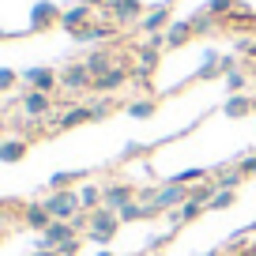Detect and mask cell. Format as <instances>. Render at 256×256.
Masks as SVG:
<instances>
[{"label":"cell","instance_id":"obj_1","mask_svg":"<svg viewBox=\"0 0 256 256\" xmlns=\"http://www.w3.org/2000/svg\"><path fill=\"white\" fill-rule=\"evenodd\" d=\"M120 215L117 211H110V208H98V211H90V222H87V241H94V245H110L113 238L120 234Z\"/></svg>","mask_w":256,"mask_h":256},{"label":"cell","instance_id":"obj_2","mask_svg":"<svg viewBox=\"0 0 256 256\" xmlns=\"http://www.w3.org/2000/svg\"><path fill=\"white\" fill-rule=\"evenodd\" d=\"M42 204H46V211L53 215V222H72V218L83 211V208H80V196H76L72 188H56V192H49Z\"/></svg>","mask_w":256,"mask_h":256},{"label":"cell","instance_id":"obj_3","mask_svg":"<svg viewBox=\"0 0 256 256\" xmlns=\"http://www.w3.org/2000/svg\"><path fill=\"white\" fill-rule=\"evenodd\" d=\"M60 87L68 90V94H83V90H94V76L87 72L83 60H76V64H68L60 72Z\"/></svg>","mask_w":256,"mask_h":256},{"label":"cell","instance_id":"obj_4","mask_svg":"<svg viewBox=\"0 0 256 256\" xmlns=\"http://www.w3.org/2000/svg\"><path fill=\"white\" fill-rule=\"evenodd\" d=\"M128 83H132V72H128V64L120 60V64H113L106 76H98V80H94V90L102 98H110V94H117V90H124Z\"/></svg>","mask_w":256,"mask_h":256},{"label":"cell","instance_id":"obj_5","mask_svg":"<svg viewBox=\"0 0 256 256\" xmlns=\"http://www.w3.org/2000/svg\"><path fill=\"white\" fill-rule=\"evenodd\" d=\"M102 12L117 26H128V23H140V19H144V4H140V0H110Z\"/></svg>","mask_w":256,"mask_h":256},{"label":"cell","instance_id":"obj_6","mask_svg":"<svg viewBox=\"0 0 256 256\" xmlns=\"http://www.w3.org/2000/svg\"><path fill=\"white\" fill-rule=\"evenodd\" d=\"M23 83H26V90L53 94V90L60 87V76H56L53 68H26V72H23Z\"/></svg>","mask_w":256,"mask_h":256},{"label":"cell","instance_id":"obj_7","mask_svg":"<svg viewBox=\"0 0 256 256\" xmlns=\"http://www.w3.org/2000/svg\"><path fill=\"white\" fill-rule=\"evenodd\" d=\"M19 110H23L26 117L42 120V117H49V110H53V94H42V90H23V98H19Z\"/></svg>","mask_w":256,"mask_h":256},{"label":"cell","instance_id":"obj_8","mask_svg":"<svg viewBox=\"0 0 256 256\" xmlns=\"http://www.w3.org/2000/svg\"><path fill=\"white\" fill-rule=\"evenodd\" d=\"M140 192L132 188L128 181H117V184H110V188H102V208H110V211H120L124 204H132Z\"/></svg>","mask_w":256,"mask_h":256},{"label":"cell","instance_id":"obj_9","mask_svg":"<svg viewBox=\"0 0 256 256\" xmlns=\"http://www.w3.org/2000/svg\"><path fill=\"white\" fill-rule=\"evenodd\" d=\"M72 238H83V234H76L72 222H53V226H49V230L38 238V248H53V252H56L64 241H72Z\"/></svg>","mask_w":256,"mask_h":256},{"label":"cell","instance_id":"obj_10","mask_svg":"<svg viewBox=\"0 0 256 256\" xmlns=\"http://www.w3.org/2000/svg\"><path fill=\"white\" fill-rule=\"evenodd\" d=\"M154 204H158L162 211H177V208H184V204H188V188H184V184L166 181V184L158 188V196H154Z\"/></svg>","mask_w":256,"mask_h":256},{"label":"cell","instance_id":"obj_11","mask_svg":"<svg viewBox=\"0 0 256 256\" xmlns=\"http://www.w3.org/2000/svg\"><path fill=\"white\" fill-rule=\"evenodd\" d=\"M60 16L64 12L56 8L53 0H42V4H34V12H30V30H49L53 23H60Z\"/></svg>","mask_w":256,"mask_h":256},{"label":"cell","instance_id":"obj_12","mask_svg":"<svg viewBox=\"0 0 256 256\" xmlns=\"http://www.w3.org/2000/svg\"><path fill=\"white\" fill-rule=\"evenodd\" d=\"M170 23H174V16H170V4H158V8H151L144 19H140V30H144V34H166Z\"/></svg>","mask_w":256,"mask_h":256},{"label":"cell","instance_id":"obj_13","mask_svg":"<svg viewBox=\"0 0 256 256\" xmlns=\"http://www.w3.org/2000/svg\"><path fill=\"white\" fill-rule=\"evenodd\" d=\"M23 222H26V230L46 234L49 226H53V215L46 211V204H42V200H34V204H26V208H23Z\"/></svg>","mask_w":256,"mask_h":256},{"label":"cell","instance_id":"obj_14","mask_svg":"<svg viewBox=\"0 0 256 256\" xmlns=\"http://www.w3.org/2000/svg\"><path fill=\"white\" fill-rule=\"evenodd\" d=\"M72 38L87 42V46H94V42H110V38H117V23H90V26H83V30H76Z\"/></svg>","mask_w":256,"mask_h":256},{"label":"cell","instance_id":"obj_15","mask_svg":"<svg viewBox=\"0 0 256 256\" xmlns=\"http://www.w3.org/2000/svg\"><path fill=\"white\" fill-rule=\"evenodd\" d=\"M90 12H94V8H87V4H76V8H68V12L60 16V26H64L68 34L83 30V26H90V19H94Z\"/></svg>","mask_w":256,"mask_h":256},{"label":"cell","instance_id":"obj_16","mask_svg":"<svg viewBox=\"0 0 256 256\" xmlns=\"http://www.w3.org/2000/svg\"><path fill=\"white\" fill-rule=\"evenodd\" d=\"M192 38H196V34H192L188 19H174V23L166 26V49H181V46H188Z\"/></svg>","mask_w":256,"mask_h":256},{"label":"cell","instance_id":"obj_17","mask_svg":"<svg viewBox=\"0 0 256 256\" xmlns=\"http://www.w3.org/2000/svg\"><path fill=\"white\" fill-rule=\"evenodd\" d=\"M252 110H256V98H252V94H230V98L222 102V113H226L230 120H241V117H248Z\"/></svg>","mask_w":256,"mask_h":256},{"label":"cell","instance_id":"obj_18","mask_svg":"<svg viewBox=\"0 0 256 256\" xmlns=\"http://www.w3.org/2000/svg\"><path fill=\"white\" fill-rule=\"evenodd\" d=\"M83 64H87V72L98 80V76H106L113 64H120V60L113 56V49H94V53H87V60H83Z\"/></svg>","mask_w":256,"mask_h":256},{"label":"cell","instance_id":"obj_19","mask_svg":"<svg viewBox=\"0 0 256 256\" xmlns=\"http://www.w3.org/2000/svg\"><path fill=\"white\" fill-rule=\"evenodd\" d=\"M26 151H30V140H0V162H4V166L23 162Z\"/></svg>","mask_w":256,"mask_h":256},{"label":"cell","instance_id":"obj_20","mask_svg":"<svg viewBox=\"0 0 256 256\" xmlns=\"http://www.w3.org/2000/svg\"><path fill=\"white\" fill-rule=\"evenodd\" d=\"M90 120V106H72L68 113H60V117L53 120V128L56 132H68V128H80V124H87Z\"/></svg>","mask_w":256,"mask_h":256},{"label":"cell","instance_id":"obj_21","mask_svg":"<svg viewBox=\"0 0 256 256\" xmlns=\"http://www.w3.org/2000/svg\"><path fill=\"white\" fill-rule=\"evenodd\" d=\"M204 211H208V208H204V204H196V200H188V204H184V208H177V211H170V218H174V226H177V230H181V226H188V222H196V218H200V215H204Z\"/></svg>","mask_w":256,"mask_h":256},{"label":"cell","instance_id":"obj_22","mask_svg":"<svg viewBox=\"0 0 256 256\" xmlns=\"http://www.w3.org/2000/svg\"><path fill=\"white\" fill-rule=\"evenodd\" d=\"M218 60H222V56L215 53V49H208V53H204V64L200 68H196V76H192V80H218V76H222V68H218Z\"/></svg>","mask_w":256,"mask_h":256},{"label":"cell","instance_id":"obj_23","mask_svg":"<svg viewBox=\"0 0 256 256\" xmlns=\"http://www.w3.org/2000/svg\"><path fill=\"white\" fill-rule=\"evenodd\" d=\"M76 196H80V208L87 211V215L102 208V188H98V184H80V188H76Z\"/></svg>","mask_w":256,"mask_h":256},{"label":"cell","instance_id":"obj_24","mask_svg":"<svg viewBox=\"0 0 256 256\" xmlns=\"http://www.w3.org/2000/svg\"><path fill=\"white\" fill-rule=\"evenodd\" d=\"M215 192H218L215 177H208V181H200V184H192V188H188V200H196V204H204V208H208V204L215 200Z\"/></svg>","mask_w":256,"mask_h":256},{"label":"cell","instance_id":"obj_25","mask_svg":"<svg viewBox=\"0 0 256 256\" xmlns=\"http://www.w3.org/2000/svg\"><path fill=\"white\" fill-rule=\"evenodd\" d=\"M188 23H192V34H196V38H204V34H211V30L218 26V19L211 16V12H196Z\"/></svg>","mask_w":256,"mask_h":256},{"label":"cell","instance_id":"obj_26","mask_svg":"<svg viewBox=\"0 0 256 256\" xmlns=\"http://www.w3.org/2000/svg\"><path fill=\"white\" fill-rule=\"evenodd\" d=\"M154 98H136V102H128V117H136V120H151L154 117Z\"/></svg>","mask_w":256,"mask_h":256},{"label":"cell","instance_id":"obj_27","mask_svg":"<svg viewBox=\"0 0 256 256\" xmlns=\"http://www.w3.org/2000/svg\"><path fill=\"white\" fill-rule=\"evenodd\" d=\"M136 60H140V68H147V72L154 76V68H158V60H162V49H151V46L144 42V46L136 49Z\"/></svg>","mask_w":256,"mask_h":256},{"label":"cell","instance_id":"obj_28","mask_svg":"<svg viewBox=\"0 0 256 256\" xmlns=\"http://www.w3.org/2000/svg\"><path fill=\"white\" fill-rule=\"evenodd\" d=\"M241 181H245V174H241L238 166H226V170H218V174H215V184H218V188H234V192H238Z\"/></svg>","mask_w":256,"mask_h":256},{"label":"cell","instance_id":"obj_29","mask_svg":"<svg viewBox=\"0 0 256 256\" xmlns=\"http://www.w3.org/2000/svg\"><path fill=\"white\" fill-rule=\"evenodd\" d=\"M117 215H120V222H124V226H128V222H144V218H147V204L132 200V204H124Z\"/></svg>","mask_w":256,"mask_h":256},{"label":"cell","instance_id":"obj_30","mask_svg":"<svg viewBox=\"0 0 256 256\" xmlns=\"http://www.w3.org/2000/svg\"><path fill=\"white\" fill-rule=\"evenodd\" d=\"M234 204H238V192H234V188H218L215 200L208 204V211H230Z\"/></svg>","mask_w":256,"mask_h":256},{"label":"cell","instance_id":"obj_31","mask_svg":"<svg viewBox=\"0 0 256 256\" xmlns=\"http://www.w3.org/2000/svg\"><path fill=\"white\" fill-rule=\"evenodd\" d=\"M208 170H200V166H196V170H184V174H177V177H170V181H174V184H184V188H192V184H200V181H208Z\"/></svg>","mask_w":256,"mask_h":256},{"label":"cell","instance_id":"obj_32","mask_svg":"<svg viewBox=\"0 0 256 256\" xmlns=\"http://www.w3.org/2000/svg\"><path fill=\"white\" fill-rule=\"evenodd\" d=\"M238 4H241V0H208V8H204V12H211V16H215L218 23H222V19L230 16V12L238 8Z\"/></svg>","mask_w":256,"mask_h":256},{"label":"cell","instance_id":"obj_33","mask_svg":"<svg viewBox=\"0 0 256 256\" xmlns=\"http://www.w3.org/2000/svg\"><path fill=\"white\" fill-rule=\"evenodd\" d=\"M245 87H248V76L241 72V68L226 76V90H230V94H245Z\"/></svg>","mask_w":256,"mask_h":256},{"label":"cell","instance_id":"obj_34","mask_svg":"<svg viewBox=\"0 0 256 256\" xmlns=\"http://www.w3.org/2000/svg\"><path fill=\"white\" fill-rule=\"evenodd\" d=\"M76 177H83V174H72V170H64V174H53V177H49V188H53V192H56V188H68Z\"/></svg>","mask_w":256,"mask_h":256},{"label":"cell","instance_id":"obj_35","mask_svg":"<svg viewBox=\"0 0 256 256\" xmlns=\"http://www.w3.org/2000/svg\"><path fill=\"white\" fill-rule=\"evenodd\" d=\"M110 117V98H98V102H90V120H106Z\"/></svg>","mask_w":256,"mask_h":256},{"label":"cell","instance_id":"obj_36","mask_svg":"<svg viewBox=\"0 0 256 256\" xmlns=\"http://www.w3.org/2000/svg\"><path fill=\"white\" fill-rule=\"evenodd\" d=\"M248 230H252V226H248ZM248 230H238V234H230V241H226V245H230L234 252H241V248H248Z\"/></svg>","mask_w":256,"mask_h":256},{"label":"cell","instance_id":"obj_37","mask_svg":"<svg viewBox=\"0 0 256 256\" xmlns=\"http://www.w3.org/2000/svg\"><path fill=\"white\" fill-rule=\"evenodd\" d=\"M19 80H23V76H16L12 68H0V94H4V90H12Z\"/></svg>","mask_w":256,"mask_h":256},{"label":"cell","instance_id":"obj_38","mask_svg":"<svg viewBox=\"0 0 256 256\" xmlns=\"http://www.w3.org/2000/svg\"><path fill=\"white\" fill-rule=\"evenodd\" d=\"M238 170H241L245 177H256V151H248L245 158H238Z\"/></svg>","mask_w":256,"mask_h":256},{"label":"cell","instance_id":"obj_39","mask_svg":"<svg viewBox=\"0 0 256 256\" xmlns=\"http://www.w3.org/2000/svg\"><path fill=\"white\" fill-rule=\"evenodd\" d=\"M218 68H222V80H226L230 72H238V53H226L222 60H218Z\"/></svg>","mask_w":256,"mask_h":256},{"label":"cell","instance_id":"obj_40","mask_svg":"<svg viewBox=\"0 0 256 256\" xmlns=\"http://www.w3.org/2000/svg\"><path fill=\"white\" fill-rule=\"evenodd\" d=\"M80 245H83V238H72V241H64L56 252H60V256H76V252H80Z\"/></svg>","mask_w":256,"mask_h":256},{"label":"cell","instance_id":"obj_41","mask_svg":"<svg viewBox=\"0 0 256 256\" xmlns=\"http://www.w3.org/2000/svg\"><path fill=\"white\" fill-rule=\"evenodd\" d=\"M136 154H144V144H128L124 151H120V158H136Z\"/></svg>","mask_w":256,"mask_h":256},{"label":"cell","instance_id":"obj_42","mask_svg":"<svg viewBox=\"0 0 256 256\" xmlns=\"http://www.w3.org/2000/svg\"><path fill=\"white\" fill-rule=\"evenodd\" d=\"M80 4H87V8H106L110 0H80Z\"/></svg>","mask_w":256,"mask_h":256},{"label":"cell","instance_id":"obj_43","mask_svg":"<svg viewBox=\"0 0 256 256\" xmlns=\"http://www.w3.org/2000/svg\"><path fill=\"white\" fill-rule=\"evenodd\" d=\"M34 256H60V252H53V248H34Z\"/></svg>","mask_w":256,"mask_h":256},{"label":"cell","instance_id":"obj_44","mask_svg":"<svg viewBox=\"0 0 256 256\" xmlns=\"http://www.w3.org/2000/svg\"><path fill=\"white\" fill-rule=\"evenodd\" d=\"M234 256H256V245H248V248H241V252H234Z\"/></svg>","mask_w":256,"mask_h":256},{"label":"cell","instance_id":"obj_45","mask_svg":"<svg viewBox=\"0 0 256 256\" xmlns=\"http://www.w3.org/2000/svg\"><path fill=\"white\" fill-rule=\"evenodd\" d=\"M204 256H222V252H218V248H211V252H204Z\"/></svg>","mask_w":256,"mask_h":256},{"label":"cell","instance_id":"obj_46","mask_svg":"<svg viewBox=\"0 0 256 256\" xmlns=\"http://www.w3.org/2000/svg\"><path fill=\"white\" fill-rule=\"evenodd\" d=\"M98 256H117V252H110V248H102V252H98Z\"/></svg>","mask_w":256,"mask_h":256},{"label":"cell","instance_id":"obj_47","mask_svg":"<svg viewBox=\"0 0 256 256\" xmlns=\"http://www.w3.org/2000/svg\"><path fill=\"white\" fill-rule=\"evenodd\" d=\"M4 238H8V230H0V245H4Z\"/></svg>","mask_w":256,"mask_h":256},{"label":"cell","instance_id":"obj_48","mask_svg":"<svg viewBox=\"0 0 256 256\" xmlns=\"http://www.w3.org/2000/svg\"><path fill=\"white\" fill-rule=\"evenodd\" d=\"M4 128H8V120H4V117H0V132H4Z\"/></svg>","mask_w":256,"mask_h":256},{"label":"cell","instance_id":"obj_49","mask_svg":"<svg viewBox=\"0 0 256 256\" xmlns=\"http://www.w3.org/2000/svg\"><path fill=\"white\" fill-rule=\"evenodd\" d=\"M0 38H4V30H0Z\"/></svg>","mask_w":256,"mask_h":256}]
</instances>
